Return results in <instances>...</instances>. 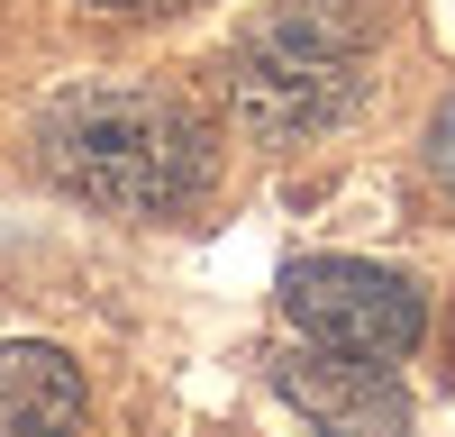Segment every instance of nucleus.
<instances>
[{
  "mask_svg": "<svg viewBox=\"0 0 455 437\" xmlns=\"http://www.w3.org/2000/svg\"><path fill=\"white\" fill-rule=\"evenodd\" d=\"M46 164L100 210L173 218L210 192V128L164 91H73L46 109Z\"/></svg>",
  "mask_w": 455,
  "mask_h": 437,
  "instance_id": "obj_1",
  "label": "nucleus"
},
{
  "mask_svg": "<svg viewBox=\"0 0 455 437\" xmlns=\"http://www.w3.org/2000/svg\"><path fill=\"white\" fill-rule=\"evenodd\" d=\"M364 55H373V0H300L274 28L246 36V55L228 64L237 73V119L255 137H319L364 100Z\"/></svg>",
  "mask_w": 455,
  "mask_h": 437,
  "instance_id": "obj_2",
  "label": "nucleus"
},
{
  "mask_svg": "<svg viewBox=\"0 0 455 437\" xmlns=\"http://www.w3.org/2000/svg\"><path fill=\"white\" fill-rule=\"evenodd\" d=\"M283 310H291V328L310 346L364 355V364H401L419 346V328H428L419 291L401 274H383V265H355V255H310V265H291L283 274Z\"/></svg>",
  "mask_w": 455,
  "mask_h": 437,
  "instance_id": "obj_3",
  "label": "nucleus"
},
{
  "mask_svg": "<svg viewBox=\"0 0 455 437\" xmlns=\"http://www.w3.org/2000/svg\"><path fill=\"white\" fill-rule=\"evenodd\" d=\"M283 392L319 419V437H401L410 428L401 392L383 383V364H364V355H328L319 346V364H283Z\"/></svg>",
  "mask_w": 455,
  "mask_h": 437,
  "instance_id": "obj_4",
  "label": "nucleus"
},
{
  "mask_svg": "<svg viewBox=\"0 0 455 437\" xmlns=\"http://www.w3.org/2000/svg\"><path fill=\"white\" fill-rule=\"evenodd\" d=\"M0 437H83V374L64 346H0Z\"/></svg>",
  "mask_w": 455,
  "mask_h": 437,
  "instance_id": "obj_5",
  "label": "nucleus"
},
{
  "mask_svg": "<svg viewBox=\"0 0 455 437\" xmlns=\"http://www.w3.org/2000/svg\"><path fill=\"white\" fill-rule=\"evenodd\" d=\"M428 164H437V173L455 182V100L437 109V137H428Z\"/></svg>",
  "mask_w": 455,
  "mask_h": 437,
  "instance_id": "obj_6",
  "label": "nucleus"
},
{
  "mask_svg": "<svg viewBox=\"0 0 455 437\" xmlns=\"http://www.w3.org/2000/svg\"><path fill=\"white\" fill-rule=\"evenodd\" d=\"M100 10H173V0H100Z\"/></svg>",
  "mask_w": 455,
  "mask_h": 437,
  "instance_id": "obj_7",
  "label": "nucleus"
}]
</instances>
